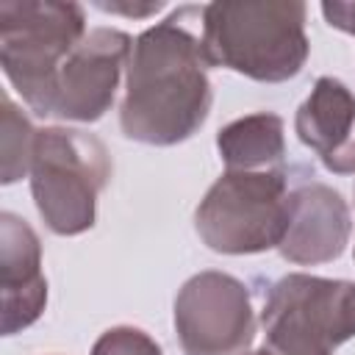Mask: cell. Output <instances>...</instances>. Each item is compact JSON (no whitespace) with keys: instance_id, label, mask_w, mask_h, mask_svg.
<instances>
[{"instance_id":"277c9868","label":"cell","mask_w":355,"mask_h":355,"mask_svg":"<svg viewBox=\"0 0 355 355\" xmlns=\"http://www.w3.org/2000/svg\"><path fill=\"white\" fill-rule=\"evenodd\" d=\"M28 175L44 225L55 236H78L94 227L97 197L111 178V155L94 133L42 128Z\"/></svg>"},{"instance_id":"6da1fadb","label":"cell","mask_w":355,"mask_h":355,"mask_svg":"<svg viewBox=\"0 0 355 355\" xmlns=\"http://www.w3.org/2000/svg\"><path fill=\"white\" fill-rule=\"evenodd\" d=\"M191 6L133 39L125 75L119 128L128 139L172 147L191 139L208 119L214 92L200 36L186 28Z\"/></svg>"},{"instance_id":"30bf717a","label":"cell","mask_w":355,"mask_h":355,"mask_svg":"<svg viewBox=\"0 0 355 355\" xmlns=\"http://www.w3.org/2000/svg\"><path fill=\"white\" fill-rule=\"evenodd\" d=\"M0 288L3 336L31 327L47 305V277L42 272V244L36 230L17 214H0Z\"/></svg>"},{"instance_id":"5b68a950","label":"cell","mask_w":355,"mask_h":355,"mask_svg":"<svg viewBox=\"0 0 355 355\" xmlns=\"http://www.w3.org/2000/svg\"><path fill=\"white\" fill-rule=\"evenodd\" d=\"M291 191L286 169H225L194 211L202 244L222 255H255L280 247L288 230Z\"/></svg>"},{"instance_id":"9a60e30c","label":"cell","mask_w":355,"mask_h":355,"mask_svg":"<svg viewBox=\"0 0 355 355\" xmlns=\"http://www.w3.org/2000/svg\"><path fill=\"white\" fill-rule=\"evenodd\" d=\"M100 11H108V14H122V17H133V19H144V17H153L164 8V3H130V0H111V3H94Z\"/></svg>"},{"instance_id":"2e32d148","label":"cell","mask_w":355,"mask_h":355,"mask_svg":"<svg viewBox=\"0 0 355 355\" xmlns=\"http://www.w3.org/2000/svg\"><path fill=\"white\" fill-rule=\"evenodd\" d=\"M322 14L330 28L355 36V3H322Z\"/></svg>"},{"instance_id":"3957f363","label":"cell","mask_w":355,"mask_h":355,"mask_svg":"<svg viewBox=\"0 0 355 355\" xmlns=\"http://www.w3.org/2000/svg\"><path fill=\"white\" fill-rule=\"evenodd\" d=\"M86 33L83 6L72 0L0 3V67L33 114H53L58 72Z\"/></svg>"},{"instance_id":"7c38bea8","label":"cell","mask_w":355,"mask_h":355,"mask_svg":"<svg viewBox=\"0 0 355 355\" xmlns=\"http://www.w3.org/2000/svg\"><path fill=\"white\" fill-rule=\"evenodd\" d=\"M216 150L225 169H286L283 119L272 111H255L219 128Z\"/></svg>"},{"instance_id":"8992f818","label":"cell","mask_w":355,"mask_h":355,"mask_svg":"<svg viewBox=\"0 0 355 355\" xmlns=\"http://www.w3.org/2000/svg\"><path fill=\"white\" fill-rule=\"evenodd\" d=\"M261 327L266 355H333L355 338V283L283 275L266 291Z\"/></svg>"},{"instance_id":"e0dca14e","label":"cell","mask_w":355,"mask_h":355,"mask_svg":"<svg viewBox=\"0 0 355 355\" xmlns=\"http://www.w3.org/2000/svg\"><path fill=\"white\" fill-rule=\"evenodd\" d=\"M247 355H266V352H263V349H258V352H247Z\"/></svg>"},{"instance_id":"52a82bcc","label":"cell","mask_w":355,"mask_h":355,"mask_svg":"<svg viewBox=\"0 0 355 355\" xmlns=\"http://www.w3.org/2000/svg\"><path fill=\"white\" fill-rule=\"evenodd\" d=\"M175 330L183 355H247L255 341L250 288L216 269L191 275L175 297Z\"/></svg>"},{"instance_id":"8fae6325","label":"cell","mask_w":355,"mask_h":355,"mask_svg":"<svg viewBox=\"0 0 355 355\" xmlns=\"http://www.w3.org/2000/svg\"><path fill=\"white\" fill-rule=\"evenodd\" d=\"M300 141L319 155L324 169L355 175V94L330 75H322L294 116Z\"/></svg>"},{"instance_id":"4fadbf2b","label":"cell","mask_w":355,"mask_h":355,"mask_svg":"<svg viewBox=\"0 0 355 355\" xmlns=\"http://www.w3.org/2000/svg\"><path fill=\"white\" fill-rule=\"evenodd\" d=\"M0 147H3V166H0V180L3 186L17 183L31 172V158H33V141L36 130L28 122V116L17 108V103L3 94V122H0Z\"/></svg>"},{"instance_id":"9c48e42d","label":"cell","mask_w":355,"mask_h":355,"mask_svg":"<svg viewBox=\"0 0 355 355\" xmlns=\"http://www.w3.org/2000/svg\"><path fill=\"white\" fill-rule=\"evenodd\" d=\"M352 216L347 200L324 183H302L291 191L288 230L280 255L297 266H319L341 258L349 244Z\"/></svg>"},{"instance_id":"5bb4252c","label":"cell","mask_w":355,"mask_h":355,"mask_svg":"<svg viewBox=\"0 0 355 355\" xmlns=\"http://www.w3.org/2000/svg\"><path fill=\"white\" fill-rule=\"evenodd\" d=\"M89 355H164V352L150 333L130 327V324H119V327L105 330L94 341Z\"/></svg>"},{"instance_id":"7a4b0ae2","label":"cell","mask_w":355,"mask_h":355,"mask_svg":"<svg viewBox=\"0 0 355 355\" xmlns=\"http://www.w3.org/2000/svg\"><path fill=\"white\" fill-rule=\"evenodd\" d=\"M305 14L300 0L208 3L200 11L202 55L208 67H225L258 83L291 80L311 53Z\"/></svg>"},{"instance_id":"ba28073f","label":"cell","mask_w":355,"mask_h":355,"mask_svg":"<svg viewBox=\"0 0 355 355\" xmlns=\"http://www.w3.org/2000/svg\"><path fill=\"white\" fill-rule=\"evenodd\" d=\"M130 50L133 39L125 31L92 28L58 72L50 116L64 122H97L114 103Z\"/></svg>"}]
</instances>
